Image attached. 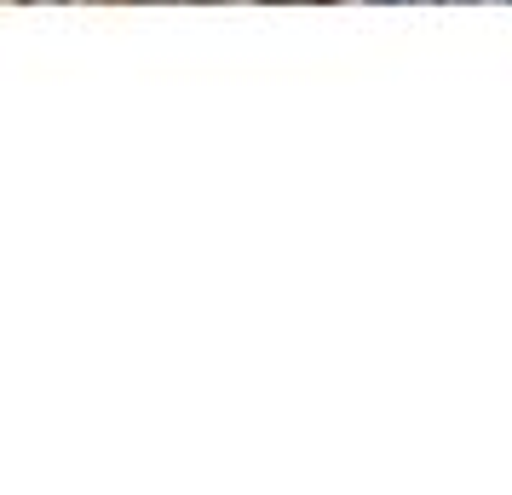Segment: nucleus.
Segmentation results:
<instances>
[{"label": "nucleus", "instance_id": "nucleus-1", "mask_svg": "<svg viewBox=\"0 0 512 495\" xmlns=\"http://www.w3.org/2000/svg\"><path fill=\"white\" fill-rule=\"evenodd\" d=\"M478 6H512V0H478Z\"/></svg>", "mask_w": 512, "mask_h": 495}, {"label": "nucleus", "instance_id": "nucleus-2", "mask_svg": "<svg viewBox=\"0 0 512 495\" xmlns=\"http://www.w3.org/2000/svg\"><path fill=\"white\" fill-rule=\"evenodd\" d=\"M386 6H403V0H386Z\"/></svg>", "mask_w": 512, "mask_h": 495}]
</instances>
